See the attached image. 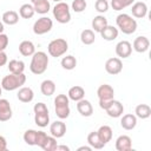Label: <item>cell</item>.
I'll list each match as a JSON object with an SVG mask.
<instances>
[{
    "label": "cell",
    "instance_id": "6da1fadb",
    "mask_svg": "<svg viewBox=\"0 0 151 151\" xmlns=\"http://www.w3.org/2000/svg\"><path fill=\"white\" fill-rule=\"evenodd\" d=\"M48 66V57L45 52L42 51H38L34 52V54L32 55V60L29 64V70L33 74H42Z\"/></svg>",
    "mask_w": 151,
    "mask_h": 151
},
{
    "label": "cell",
    "instance_id": "7a4b0ae2",
    "mask_svg": "<svg viewBox=\"0 0 151 151\" xmlns=\"http://www.w3.org/2000/svg\"><path fill=\"white\" fill-rule=\"evenodd\" d=\"M26 83V76L24 73H9L1 80V87L6 91H14L20 88Z\"/></svg>",
    "mask_w": 151,
    "mask_h": 151
},
{
    "label": "cell",
    "instance_id": "3957f363",
    "mask_svg": "<svg viewBox=\"0 0 151 151\" xmlns=\"http://www.w3.org/2000/svg\"><path fill=\"white\" fill-rule=\"evenodd\" d=\"M117 27L124 33V34H132L137 29V21L126 13H120L116 18Z\"/></svg>",
    "mask_w": 151,
    "mask_h": 151
},
{
    "label": "cell",
    "instance_id": "277c9868",
    "mask_svg": "<svg viewBox=\"0 0 151 151\" xmlns=\"http://www.w3.org/2000/svg\"><path fill=\"white\" fill-rule=\"evenodd\" d=\"M70 99L66 94H58L54 99V111L58 118L66 119L68 118L71 110H70Z\"/></svg>",
    "mask_w": 151,
    "mask_h": 151
},
{
    "label": "cell",
    "instance_id": "5b68a950",
    "mask_svg": "<svg viewBox=\"0 0 151 151\" xmlns=\"http://www.w3.org/2000/svg\"><path fill=\"white\" fill-rule=\"evenodd\" d=\"M97 96L99 99V106L100 109L105 110L107 107V105L110 104V101L113 99L114 96V90L111 85L109 84H103L98 87L97 90Z\"/></svg>",
    "mask_w": 151,
    "mask_h": 151
},
{
    "label": "cell",
    "instance_id": "8992f818",
    "mask_svg": "<svg viewBox=\"0 0 151 151\" xmlns=\"http://www.w3.org/2000/svg\"><path fill=\"white\" fill-rule=\"evenodd\" d=\"M53 17L59 24H67L71 20V12H70V6L64 2H57L55 6L53 7Z\"/></svg>",
    "mask_w": 151,
    "mask_h": 151
},
{
    "label": "cell",
    "instance_id": "52a82bcc",
    "mask_svg": "<svg viewBox=\"0 0 151 151\" xmlns=\"http://www.w3.org/2000/svg\"><path fill=\"white\" fill-rule=\"evenodd\" d=\"M67 50H68V44L63 38L53 39L52 41H50V44L47 46L48 54L51 57H54V58H58V57L64 55L67 52Z\"/></svg>",
    "mask_w": 151,
    "mask_h": 151
},
{
    "label": "cell",
    "instance_id": "ba28073f",
    "mask_svg": "<svg viewBox=\"0 0 151 151\" xmlns=\"http://www.w3.org/2000/svg\"><path fill=\"white\" fill-rule=\"evenodd\" d=\"M53 27V21L48 17H41L33 24V32L37 35H42L48 33Z\"/></svg>",
    "mask_w": 151,
    "mask_h": 151
},
{
    "label": "cell",
    "instance_id": "9c48e42d",
    "mask_svg": "<svg viewBox=\"0 0 151 151\" xmlns=\"http://www.w3.org/2000/svg\"><path fill=\"white\" fill-rule=\"evenodd\" d=\"M123 70V63L120 60V58H110L106 60L105 63V71L111 74V76H116L118 73H120Z\"/></svg>",
    "mask_w": 151,
    "mask_h": 151
},
{
    "label": "cell",
    "instance_id": "30bf717a",
    "mask_svg": "<svg viewBox=\"0 0 151 151\" xmlns=\"http://www.w3.org/2000/svg\"><path fill=\"white\" fill-rule=\"evenodd\" d=\"M105 111H106V113H107L109 117L118 118V117H120L124 113V106H123V104L119 100L112 99L110 101V104L107 105V107L105 109Z\"/></svg>",
    "mask_w": 151,
    "mask_h": 151
},
{
    "label": "cell",
    "instance_id": "8fae6325",
    "mask_svg": "<svg viewBox=\"0 0 151 151\" xmlns=\"http://www.w3.org/2000/svg\"><path fill=\"white\" fill-rule=\"evenodd\" d=\"M132 53V45L127 40H122L116 45V54L118 58H129Z\"/></svg>",
    "mask_w": 151,
    "mask_h": 151
},
{
    "label": "cell",
    "instance_id": "7c38bea8",
    "mask_svg": "<svg viewBox=\"0 0 151 151\" xmlns=\"http://www.w3.org/2000/svg\"><path fill=\"white\" fill-rule=\"evenodd\" d=\"M13 112L11 104L7 99L0 98V122H7L12 118Z\"/></svg>",
    "mask_w": 151,
    "mask_h": 151
},
{
    "label": "cell",
    "instance_id": "4fadbf2b",
    "mask_svg": "<svg viewBox=\"0 0 151 151\" xmlns=\"http://www.w3.org/2000/svg\"><path fill=\"white\" fill-rule=\"evenodd\" d=\"M50 132L51 136L55 137V138H61L65 136L66 133V125L64 122L61 120H55L50 125Z\"/></svg>",
    "mask_w": 151,
    "mask_h": 151
},
{
    "label": "cell",
    "instance_id": "5bb4252c",
    "mask_svg": "<svg viewBox=\"0 0 151 151\" xmlns=\"http://www.w3.org/2000/svg\"><path fill=\"white\" fill-rule=\"evenodd\" d=\"M132 47H133V50H134L136 52H138V53H144V52H146V51L149 50V47H150V41H149V39H147L146 37L139 35V37H137V38L133 40Z\"/></svg>",
    "mask_w": 151,
    "mask_h": 151
},
{
    "label": "cell",
    "instance_id": "9a60e30c",
    "mask_svg": "<svg viewBox=\"0 0 151 151\" xmlns=\"http://www.w3.org/2000/svg\"><path fill=\"white\" fill-rule=\"evenodd\" d=\"M131 12H132V15L134 18L142 19V18L146 17V14H147V5L143 1L133 2L132 7H131Z\"/></svg>",
    "mask_w": 151,
    "mask_h": 151
},
{
    "label": "cell",
    "instance_id": "2e32d148",
    "mask_svg": "<svg viewBox=\"0 0 151 151\" xmlns=\"http://www.w3.org/2000/svg\"><path fill=\"white\" fill-rule=\"evenodd\" d=\"M77 110L78 112L83 116V117H91L93 113V107L92 104L86 100V99H80L79 101H77Z\"/></svg>",
    "mask_w": 151,
    "mask_h": 151
},
{
    "label": "cell",
    "instance_id": "e0dca14e",
    "mask_svg": "<svg viewBox=\"0 0 151 151\" xmlns=\"http://www.w3.org/2000/svg\"><path fill=\"white\" fill-rule=\"evenodd\" d=\"M116 149L118 151H130L132 149V139L126 134L119 136L116 139Z\"/></svg>",
    "mask_w": 151,
    "mask_h": 151
},
{
    "label": "cell",
    "instance_id": "ac0fdd59",
    "mask_svg": "<svg viewBox=\"0 0 151 151\" xmlns=\"http://www.w3.org/2000/svg\"><path fill=\"white\" fill-rule=\"evenodd\" d=\"M17 98L21 101V103H31L34 98V92L31 87L27 86H21L17 93Z\"/></svg>",
    "mask_w": 151,
    "mask_h": 151
},
{
    "label": "cell",
    "instance_id": "d6986e66",
    "mask_svg": "<svg viewBox=\"0 0 151 151\" xmlns=\"http://www.w3.org/2000/svg\"><path fill=\"white\" fill-rule=\"evenodd\" d=\"M137 125V117L132 113H127V114H124L120 119V126L124 129V130H133Z\"/></svg>",
    "mask_w": 151,
    "mask_h": 151
},
{
    "label": "cell",
    "instance_id": "ffe728a7",
    "mask_svg": "<svg viewBox=\"0 0 151 151\" xmlns=\"http://www.w3.org/2000/svg\"><path fill=\"white\" fill-rule=\"evenodd\" d=\"M118 34H119V31L117 27L114 26H111V25H107L105 28L101 29L100 32V35L104 40H107V41H112L114 40L116 38H118Z\"/></svg>",
    "mask_w": 151,
    "mask_h": 151
},
{
    "label": "cell",
    "instance_id": "44dd1931",
    "mask_svg": "<svg viewBox=\"0 0 151 151\" xmlns=\"http://www.w3.org/2000/svg\"><path fill=\"white\" fill-rule=\"evenodd\" d=\"M97 133H98V137H99V139L101 140V143L104 145H106L112 139V129L109 125H101L98 129Z\"/></svg>",
    "mask_w": 151,
    "mask_h": 151
},
{
    "label": "cell",
    "instance_id": "7402d4cb",
    "mask_svg": "<svg viewBox=\"0 0 151 151\" xmlns=\"http://www.w3.org/2000/svg\"><path fill=\"white\" fill-rule=\"evenodd\" d=\"M19 52H20V54L24 55V57H31V55H33L34 52H35V46H34V44H33L32 41H29V40H24V41H21L20 45H19Z\"/></svg>",
    "mask_w": 151,
    "mask_h": 151
},
{
    "label": "cell",
    "instance_id": "603a6c76",
    "mask_svg": "<svg viewBox=\"0 0 151 151\" xmlns=\"http://www.w3.org/2000/svg\"><path fill=\"white\" fill-rule=\"evenodd\" d=\"M91 25H92V28H93L92 31H93V32L100 33L101 29L105 28V27L109 25V22H107V19H106L104 15L99 14V15H97V17H94V18L92 19Z\"/></svg>",
    "mask_w": 151,
    "mask_h": 151
},
{
    "label": "cell",
    "instance_id": "cb8c5ba5",
    "mask_svg": "<svg viewBox=\"0 0 151 151\" xmlns=\"http://www.w3.org/2000/svg\"><path fill=\"white\" fill-rule=\"evenodd\" d=\"M67 97H68V99H71L73 101H79L80 99H83L85 97V90L81 86H78V85L72 86L68 90Z\"/></svg>",
    "mask_w": 151,
    "mask_h": 151
},
{
    "label": "cell",
    "instance_id": "d4e9b609",
    "mask_svg": "<svg viewBox=\"0 0 151 151\" xmlns=\"http://www.w3.org/2000/svg\"><path fill=\"white\" fill-rule=\"evenodd\" d=\"M40 91L44 96L51 97L55 92V83L51 79H46L40 84Z\"/></svg>",
    "mask_w": 151,
    "mask_h": 151
},
{
    "label": "cell",
    "instance_id": "484cf974",
    "mask_svg": "<svg viewBox=\"0 0 151 151\" xmlns=\"http://www.w3.org/2000/svg\"><path fill=\"white\" fill-rule=\"evenodd\" d=\"M7 67L9 73H24L25 71V63L22 60H17V59H12L7 63Z\"/></svg>",
    "mask_w": 151,
    "mask_h": 151
},
{
    "label": "cell",
    "instance_id": "4316f807",
    "mask_svg": "<svg viewBox=\"0 0 151 151\" xmlns=\"http://www.w3.org/2000/svg\"><path fill=\"white\" fill-rule=\"evenodd\" d=\"M134 116L140 119H147L151 116V107L147 104H139L134 109Z\"/></svg>",
    "mask_w": 151,
    "mask_h": 151
},
{
    "label": "cell",
    "instance_id": "83f0119b",
    "mask_svg": "<svg viewBox=\"0 0 151 151\" xmlns=\"http://www.w3.org/2000/svg\"><path fill=\"white\" fill-rule=\"evenodd\" d=\"M2 22L6 24V25H9V26H13L15 24H18L19 21V14L15 12V11H6L4 14H2Z\"/></svg>",
    "mask_w": 151,
    "mask_h": 151
},
{
    "label": "cell",
    "instance_id": "f1b7e54d",
    "mask_svg": "<svg viewBox=\"0 0 151 151\" xmlns=\"http://www.w3.org/2000/svg\"><path fill=\"white\" fill-rule=\"evenodd\" d=\"M87 143H88V145L92 147V149H103L105 145L101 143V140L99 139V137H98V133H97V131H92V132H90L88 133V136H87Z\"/></svg>",
    "mask_w": 151,
    "mask_h": 151
},
{
    "label": "cell",
    "instance_id": "f546056e",
    "mask_svg": "<svg viewBox=\"0 0 151 151\" xmlns=\"http://www.w3.org/2000/svg\"><path fill=\"white\" fill-rule=\"evenodd\" d=\"M34 13H35V11H34V7L32 4H24L19 8V15L22 19H31L34 15Z\"/></svg>",
    "mask_w": 151,
    "mask_h": 151
},
{
    "label": "cell",
    "instance_id": "4dcf8cb0",
    "mask_svg": "<svg viewBox=\"0 0 151 151\" xmlns=\"http://www.w3.org/2000/svg\"><path fill=\"white\" fill-rule=\"evenodd\" d=\"M34 122L38 126L40 127H45L48 125L50 123V114H48V111L47 112H38V113H34Z\"/></svg>",
    "mask_w": 151,
    "mask_h": 151
},
{
    "label": "cell",
    "instance_id": "1f68e13d",
    "mask_svg": "<svg viewBox=\"0 0 151 151\" xmlns=\"http://www.w3.org/2000/svg\"><path fill=\"white\" fill-rule=\"evenodd\" d=\"M80 40H81V42L84 45H92L94 42V40H96L94 32L92 29H88V28L81 31V33H80Z\"/></svg>",
    "mask_w": 151,
    "mask_h": 151
},
{
    "label": "cell",
    "instance_id": "d6a6232c",
    "mask_svg": "<svg viewBox=\"0 0 151 151\" xmlns=\"http://www.w3.org/2000/svg\"><path fill=\"white\" fill-rule=\"evenodd\" d=\"M33 7H34L35 13L46 14V13L51 9V4H50L48 0H39V1H37L35 4H33Z\"/></svg>",
    "mask_w": 151,
    "mask_h": 151
},
{
    "label": "cell",
    "instance_id": "836d02e7",
    "mask_svg": "<svg viewBox=\"0 0 151 151\" xmlns=\"http://www.w3.org/2000/svg\"><path fill=\"white\" fill-rule=\"evenodd\" d=\"M60 64H61V67L64 70L71 71V70L76 68V66H77V59L73 55H66V57H63Z\"/></svg>",
    "mask_w": 151,
    "mask_h": 151
},
{
    "label": "cell",
    "instance_id": "e575fe53",
    "mask_svg": "<svg viewBox=\"0 0 151 151\" xmlns=\"http://www.w3.org/2000/svg\"><path fill=\"white\" fill-rule=\"evenodd\" d=\"M134 0H111V7L114 11H122L129 6H131Z\"/></svg>",
    "mask_w": 151,
    "mask_h": 151
},
{
    "label": "cell",
    "instance_id": "d590c367",
    "mask_svg": "<svg viewBox=\"0 0 151 151\" xmlns=\"http://www.w3.org/2000/svg\"><path fill=\"white\" fill-rule=\"evenodd\" d=\"M57 145H58L57 138L53 137V136H47L45 143H44L42 146H41V149L45 150V151H55Z\"/></svg>",
    "mask_w": 151,
    "mask_h": 151
},
{
    "label": "cell",
    "instance_id": "8d00e7d4",
    "mask_svg": "<svg viewBox=\"0 0 151 151\" xmlns=\"http://www.w3.org/2000/svg\"><path fill=\"white\" fill-rule=\"evenodd\" d=\"M35 139H37V130H27L24 133V142L27 145H35Z\"/></svg>",
    "mask_w": 151,
    "mask_h": 151
},
{
    "label": "cell",
    "instance_id": "74e56055",
    "mask_svg": "<svg viewBox=\"0 0 151 151\" xmlns=\"http://www.w3.org/2000/svg\"><path fill=\"white\" fill-rule=\"evenodd\" d=\"M86 0H73L71 4V8L76 12V13H81L86 9Z\"/></svg>",
    "mask_w": 151,
    "mask_h": 151
},
{
    "label": "cell",
    "instance_id": "f35d334b",
    "mask_svg": "<svg viewBox=\"0 0 151 151\" xmlns=\"http://www.w3.org/2000/svg\"><path fill=\"white\" fill-rule=\"evenodd\" d=\"M94 7H96V11L98 13H105L109 11L110 4L107 2V0H97L94 4Z\"/></svg>",
    "mask_w": 151,
    "mask_h": 151
},
{
    "label": "cell",
    "instance_id": "ab89813d",
    "mask_svg": "<svg viewBox=\"0 0 151 151\" xmlns=\"http://www.w3.org/2000/svg\"><path fill=\"white\" fill-rule=\"evenodd\" d=\"M46 137H47V134H46V132H44V131H37V139H35V145H38V146H42V144L45 143V140H46Z\"/></svg>",
    "mask_w": 151,
    "mask_h": 151
},
{
    "label": "cell",
    "instance_id": "60d3db41",
    "mask_svg": "<svg viewBox=\"0 0 151 151\" xmlns=\"http://www.w3.org/2000/svg\"><path fill=\"white\" fill-rule=\"evenodd\" d=\"M8 42H9V40H8L7 34L0 33V51H5L8 46Z\"/></svg>",
    "mask_w": 151,
    "mask_h": 151
},
{
    "label": "cell",
    "instance_id": "b9f144b4",
    "mask_svg": "<svg viewBox=\"0 0 151 151\" xmlns=\"http://www.w3.org/2000/svg\"><path fill=\"white\" fill-rule=\"evenodd\" d=\"M33 111H34V113H38V112H47L48 109H47V106H46L45 103H37L33 106Z\"/></svg>",
    "mask_w": 151,
    "mask_h": 151
},
{
    "label": "cell",
    "instance_id": "7bdbcfd3",
    "mask_svg": "<svg viewBox=\"0 0 151 151\" xmlns=\"http://www.w3.org/2000/svg\"><path fill=\"white\" fill-rule=\"evenodd\" d=\"M7 63H8V58H7L6 52L5 51H0V67L5 66Z\"/></svg>",
    "mask_w": 151,
    "mask_h": 151
},
{
    "label": "cell",
    "instance_id": "ee69618b",
    "mask_svg": "<svg viewBox=\"0 0 151 151\" xmlns=\"http://www.w3.org/2000/svg\"><path fill=\"white\" fill-rule=\"evenodd\" d=\"M7 149V142L4 136H0V151H5Z\"/></svg>",
    "mask_w": 151,
    "mask_h": 151
},
{
    "label": "cell",
    "instance_id": "f6af8a7d",
    "mask_svg": "<svg viewBox=\"0 0 151 151\" xmlns=\"http://www.w3.org/2000/svg\"><path fill=\"white\" fill-rule=\"evenodd\" d=\"M60 150H64V151H70V147H68V146H66V145H57L55 151H60Z\"/></svg>",
    "mask_w": 151,
    "mask_h": 151
},
{
    "label": "cell",
    "instance_id": "bcb514c9",
    "mask_svg": "<svg viewBox=\"0 0 151 151\" xmlns=\"http://www.w3.org/2000/svg\"><path fill=\"white\" fill-rule=\"evenodd\" d=\"M81 150L91 151V150H92V147H91V146H80V147H78V151H81Z\"/></svg>",
    "mask_w": 151,
    "mask_h": 151
},
{
    "label": "cell",
    "instance_id": "7dc6e473",
    "mask_svg": "<svg viewBox=\"0 0 151 151\" xmlns=\"http://www.w3.org/2000/svg\"><path fill=\"white\" fill-rule=\"evenodd\" d=\"M4 29H5L4 22H2V21H0V33H4Z\"/></svg>",
    "mask_w": 151,
    "mask_h": 151
},
{
    "label": "cell",
    "instance_id": "c3c4849f",
    "mask_svg": "<svg viewBox=\"0 0 151 151\" xmlns=\"http://www.w3.org/2000/svg\"><path fill=\"white\" fill-rule=\"evenodd\" d=\"M37 1H39V0H31V2H32V5H33V4H35Z\"/></svg>",
    "mask_w": 151,
    "mask_h": 151
},
{
    "label": "cell",
    "instance_id": "681fc988",
    "mask_svg": "<svg viewBox=\"0 0 151 151\" xmlns=\"http://www.w3.org/2000/svg\"><path fill=\"white\" fill-rule=\"evenodd\" d=\"M1 93H2V87H1V85H0V96H1Z\"/></svg>",
    "mask_w": 151,
    "mask_h": 151
},
{
    "label": "cell",
    "instance_id": "f907efd6",
    "mask_svg": "<svg viewBox=\"0 0 151 151\" xmlns=\"http://www.w3.org/2000/svg\"><path fill=\"white\" fill-rule=\"evenodd\" d=\"M53 1H55V2H60V1H63V0H53Z\"/></svg>",
    "mask_w": 151,
    "mask_h": 151
}]
</instances>
